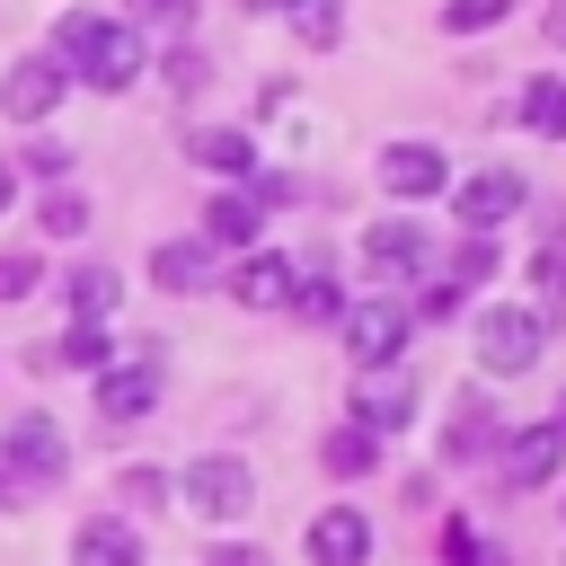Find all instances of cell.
<instances>
[{
    "instance_id": "obj_5",
    "label": "cell",
    "mask_w": 566,
    "mask_h": 566,
    "mask_svg": "<svg viewBox=\"0 0 566 566\" xmlns=\"http://www.w3.org/2000/svg\"><path fill=\"white\" fill-rule=\"evenodd\" d=\"M407 327H416L407 301H354V310H345V354H354V371H363V363H398V354H407Z\"/></svg>"
},
{
    "instance_id": "obj_2",
    "label": "cell",
    "mask_w": 566,
    "mask_h": 566,
    "mask_svg": "<svg viewBox=\"0 0 566 566\" xmlns=\"http://www.w3.org/2000/svg\"><path fill=\"white\" fill-rule=\"evenodd\" d=\"M539 345H548V318H539V310H522V301L478 310V363H486L495 380L531 371V363H539Z\"/></svg>"
},
{
    "instance_id": "obj_10",
    "label": "cell",
    "mask_w": 566,
    "mask_h": 566,
    "mask_svg": "<svg viewBox=\"0 0 566 566\" xmlns=\"http://www.w3.org/2000/svg\"><path fill=\"white\" fill-rule=\"evenodd\" d=\"M424 221H407V212H389V221H371L363 230V265L371 274H424Z\"/></svg>"
},
{
    "instance_id": "obj_11",
    "label": "cell",
    "mask_w": 566,
    "mask_h": 566,
    "mask_svg": "<svg viewBox=\"0 0 566 566\" xmlns=\"http://www.w3.org/2000/svg\"><path fill=\"white\" fill-rule=\"evenodd\" d=\"M557 460H566V433H557V424H522V433L504 442V460H495V469H504V486H548V478H557Z\"/></svg>"
},
{
    "instance_id": "obj_27",
    "label": "cell",
    "mask_w": 566,
    "mask_h": 566,
    "mask_svg": "<svg viewBox=\"0 0 566 566\" xmlns=\"http://www.w3.org/2000/svg\"><path fill=\"white\" fill-rule=\"evenodd\" d=\"M133 27H159V35H186V27H195V0H133Z\"/></svg>"
},
{
    "instance_id": "obj_37",
    "label": "cell",
    "mask_w": 566,
    "mask_h": 566,
    "mask_svg": "<svg viewBox=\"0 0 566 566\" xmlns=\"http://www.w3.org/2000/svg\"><path fill=\"white\" fill-rule=\"evenodd\" d=\"M239 9H292V0H239Z\"/></svg>"
},
{
    "instance_id": "obj_18",
    "label": "cell",
    "mask_w": 566,
    "mask_h": 566,
    "mask_svg": "<svg viewBox=\"0 0 566 566\" xmlns=\"http://www.w3.org/2000/svg\"><path fill=\"white\" fill-rule=\"evenodd\" d=\"M35 363H71V371H106V363H115V345H106V327H97V318H71V327H62V345H44Z\"/></svg>"
},
{
    "instance_id": "obj_33",
    "label": "cell",
    "mask_w": 566,
    "mask_h": 566,
    "mask_svg": "<svg viewBox=\"0 0 566 566\" xmlns=\"http://www.w3.org/2000/svg\"><path fill=\"white\" fill-rule=\"evenodd\" d=\"M442 548H451V566H504V557H486V548L469 539V522H451V539H442Z\"/></svg>"
},
{
    "instance_id": "obj_4",
    "label": "cell",
    "mask_w": 566,
    "mask_h": 566,
    "mask_svg": "<svg viewBox=\"0 0 566 566\" xmlns=\"http://www.w3.org/2000/svg\"><path fill=\"white\" fill-rule=\"evenodd\" d=\"M0 460L27 486H53V478H71V433L53 416H18V424H0Z\"/></svg>"
},
{
    "instance_id": "obj_1",
    "label": "cell",
    "mask_w": 566,
    "mask_h": 566,
    "mask_svg": "<svg viewBox=\"0 0 566 566\" xmlns=\"http://www.w3.org/2000/svg\"><path fill=\"white\" fill-rule=\"evenodd\" d=\"M53 44H62V62H71L88 88H133V80H142V27H115V18H97V9H62V18H53Z\"/></svg>"
},
{
    "instance_id": "obj_23",
    "label": "cell",
    "mask_w": 566,
    "mask_h": 566,
    "mask_svg": "<svg viewBox=\"0 0 566 566\" xmlns=\"http://www.w3.org/2000/svg\"><path fill=\"white\" fill-rule=\"evenodd\" d=\"M371 460H380V433H336V442H327V469H336V478H363Z\"/></svg>"
},
{
    "instance_id": "obj_20",
    "label": "cell",
    "mask_w": 566,
    "mask_h": 566,
    "mask_svg": "<svg viewBox=\"0 0 566 566\" xmlns=\"http://www.w3.org/2000/svg\"><path fill=\"white\" fill-rule=\"evenodd\" d=\"M522 124H531L539 142H566V80H557V71L522 88Z\"/></svg>"
},
{
    "instance_id": "obj_32",
    "label": "cell",
    "mask_w": 566,
    "mask_h": 566,
    "mask_svg": "<svg viewBox=\"0 0 566 566\" xmlns=\"http://www.w3.org/2000/svg\"><path fill=\"white\" fill-rule=\"evenodd\" d=\"M168 88H177V97H195V88H203V53H195V44H177V53H168Z\"/></svg>"
},
{
    "instance_id": "obj_8",
    "label": "cell",
    "mask_w": 566,
    "mask_h": 566,
    "mask_svg": "<svg viewBox=\"0 0 566 566\" xmlns=\"http://www.w3.org/2000/svg\"><path fill=\"white\" fill-rule=\"evenodd\" d=\"M407 416H416V380H407V363H363V371H354V424L389 433V424H407Z\"/></svg>"
},
{
    "instance_id": "obj_24",
    "label": "cell",
    "mask_w": 566,
    "mask_h": 566,
    "mask_svg": "<svg viewBox=\"0 0 566 566\" xmlns=\"http://www.w3.org/2000/svg\"><path fill=\"white\" fill-rule=\"evenodd\" d=\"M504 9L513 0H442V27L451 35H478V27H504Z\"/></svg>"
},
{
    "instance_id": "obj_3",
    "label": "cell",
    "mask_w": 566,
    "mask_h": 566,
    "mask_svg": "<svg viewBox=\"0 0 566 566\" xmlns=\"http://www.w3.org/2000/svg\"><path fill=\"white\" fill-rule=\"evenodd\" d=\"M186 504H195L203 522H239V513L256 504V469H248L239 451H203V460L186 469Z\"/></svg>"
},
{
    "instance_id": "obj_28",
    "label": "cell",
    "mask_w": 566,
    "mask_h": 566,
    "mask_svg": "<svg viewBox=\"0 0 566 566\" xmlns=\"http://www.w3.org/2000/svg\"><path fill=\"white\" fill-rule=\"evenodd\" d=\"M451 416H460V424H451V451H460V460H478V451H486V407H478V398H460Z\"/></svg>"
},
{
    "instance_id": "obj_13",
    "label": "cell",
    "mask_w": 566,
    "mask_h": 566,
    "mask_svg": "<svg viewBox=\"0 0 566 566\" xmlns=\"http://www.w3.org/2000/svg\"><path fill=\"white\" fill-rule=\"evenodd\" d=\"M159 407V363H106L97 371V416H150Z\"/></svg>"
},
{
    "instance_id": "obj_29",
    "label": "cell",
    "mask_w": 566,
    "mask_h": 566,
    "mask_svg": "<svg viewBox=\"0 0 566 566\" xmlns=\"http://www.w3.org/2000/svg\"><path fill=\"white\" fill-rule=\"evenodd\" d=\"M35 283H44V274H35V256H27V248H9V256H0V301H27Z\"/></svg>"
},
{
    "instance_id": "obj_38",
    "label": "cell",
    "mask_w": 566,
    "mask_h": 566,
    "mask_svg": "<svg viewBox=\"0 0 566 566\" xmlns=\"http://www.w3.org/2000/svg\"><path fill=\"white\" fill-rule=\"evenodd\" d=\"M557 433H566V407H557Z\"/></svg>"
},
{
    "instance_id": "obj_6",
    "label": "cell",
    "mask_w": 566,
    "mask_h": 566,
    "mask_svg": "<svg viewBox=\"0 0 566 566\" xmlns=\"http://www.w3.org/2000/svg\"><path fill=\"white\" fill-rule=\"evenodd\" d=\"M62 88H71V71H62L53 53H27V62H9V80H0V115L44 124V115L62 106Z\"/></svg>"
},
{
    "instance_id": "obj_31",
    "label": "cell",
    "mask_w": 566,
    "mask_h": 566,
    "mask_svg": "<svg viewBox=\"0 0 566 566\" xmlns=\"http://www.w3.org/2000/svg\"><path fill=\"white\" fill-rule=\"evenodd\" d=\"M292 310H301V318H336V292H327V274H301V283H292Z\"/></svg>"
},
{
    "instance_id": "obj_15",
    "label": "cell",
    "mask_w": 566,
    "mask_h": 566,
    "mask_svg": "<svg viewBox=\"0 0 566 566\" xmlns=\"http://www.w3.org/2000/svg\"><path fill=\"white\" fill-rule=\"evenodd\" d=\"M150 283H159V292H212V283H221V265H212V248H203V239H168V248L150 256Z\"/></svg>"
},
{
    "instance_id": "obj_17",
    "label": "cell",
    "mask_w": 566,
    "mask_h": 566,
    "mask_svg": "<svg viewBox=\"0 0 566 566\" xmlns=\"http://www.w3.org/2000/svg\"><path fill=\"white\" fill-rule=\"evenodd\" d=\"M256 195H212L203 203V248H256Z\"/></svg>"
},
{
    "instance_id": "obj_19",
    "label": "cell",
    "mask_w": 566,
    "mask_h": 566,
    "mask_svg": "<svg viewBox=\"0 0 566 566\" xmlns=\"http://www.w3.org/2000/svg\"><path fill=\"white\" fill-rule=\"evenodd\" d=\"M186 150H195V168H221V177H239V168H256V142H248L239 124H212V133H195Z\"/></svg>"
},
{
    "instance_id": "obj_26",
    "label": "cell",
    "mask_w": 566,
    "mask_h": 566,
    "mask_svg": "<svg viewBox=\"0 0 566 566\" xmlns=\"http://www.w3.org/2000/svg\"><path fill=\"white\" fill-rule=\"evenodd\" d=\"M292 18H301L310 44H336V35H345V9H336V0H292Z\"/></svg>"
},
{
    "instance_id": "obj_25",
    "label": "cell",
    "mask_w": 566,
    "mask_h": 566,
    "mask_svg": "<svg viewBox=\"0 0 566 566\" xmlns=\"http://www.w3.org/2000/svg\"><path fill=\"white\" fill-rule=\"evenodd\" d=\"M531 283H539V318H557V310H566V256H557V248H539Z\"/></svg>"
},
{
    "instance_id": "obj_22",
    "label": "cell",
    "mask_w": 566,
    "mask_h": 566,
    "mask_svg": "<svg viewBox=\"0 0 566 566\" xmlns=\"http://www.w3.org/2000/svg\"><path fill=\"white\" fill-rule=\"evenodd\" d=\"M35 221H44V230H53V239H80V230H88V203H80V195H71V186H53V195H44V203H35Z\"/></svg>"
},
{
    "instance_id": "obj_7",
    "label": "cell",
    "mask_w": 566,
    "mask_h": 566,
    "mask_svg": "<svg viewBox=\"0 0 566 566\" xmlns=\"http://www.w3.org/2000/svg\"><path fill=\"white\" fill-rule=\"evenodd\" d=\"M460 230H478V239H495L513 212H522V168H478V177H460Z\"/></svg>"
},
{
    "instance_id": "obj_36",
    "label": "cell",
    "mask_w": 566,
    "mask_h": 566,
    "mask_svg": "<svg viewBox=\"0 0 566 566\" xmlns=\"http://www.w3.org/2000/svg\"><path fill=\"white\" fill-rule=\"evenodd\" d=\"M9 203H18V168L0 159V212H9Z\"/></svg>"
},
{
    "instance_id": "obj_30",
    "label": "cell",
    "mask_w": 566,
    "mask_h": 566,
    "mask_svg": "<svg viewBox=\"0 0 566 566\" xmlns=\"http://www.w3.org/2000/svg\"><path fill=\"white\" fill-rule=\"evenodd\" d=\"M451 274H460V283H486V274H495V239H478V230H469V248L451 256Z\"/></svg>"
},
{
    "instance_id": "obj_35",
    "label": "cell",
    "mask_w": 566,
    "mask_h": 566,
    "mask_svg": "<svg viewBox=\"0 0 566 566\" xmlns=\"http://www.w3.org/2000/svg\"><path fill=\"white\" fill-rule=\"evenodd\" d=\"M0 504H27V478H18L9 460H0Z\"/></svg>"
},
{
    "instance_id": "obj_9",
    "label": "cell",
    "mask_w": 566,
    "mask_h": 566,
    "mask_svg": "<svg viewBox=\"0 0 566 566\" xmlns=\"http://www.w3.org/2000/svg\"><path fill=\"white\" fill-rule=\"evenodd\" d=\"M380 186H389V195H407V203H424V195H442V186H451V168H442V150H433V142H389V150H380Z\"/></svg>"
},
{
    "instance_id": "obj_21",
    "label": "cell",
    "mask_w": 566,
    "mask_h": 566,
    "mask_svg": "<svg viewBox=\"0 0 566 566\" xmlns=\"http://www.w3.org/2000/svg\"><path fill=\"white\" fill-rule=\"evenodd\" d=\"M115 292H124V283H115V265H80V274L62 283L71 318H106V310H115Z\"/></svg>"
},
{
    "instance_id": "obj_34",
    "label": "cell",
    "mask_w": 566,
    "mask_h": 566,
    "mask_svg": "<svg viewBox=\"0 0 566 566\" xmlns=\"http://www.w3.org/2000/svg\"><path fill=\"white\" fill-rule=\"evenodd\" d=\"M124 495H133V504H159L168 478H159V469H124Z\"/></svg>"
},
{
    "instance_id": "obj_12",
    "label": "cell",
    "mask_w": 566,
    "mask_h": 566,
    "mask_svg": "<svg viewBox=\"0 0 566 566\" xmlns=\"http://www.w3.org/2000/svg\"><path fill=\"white\" fill-rule=\"evenodd\" d=\"M363 557H371V522L354 504H327L310 522V566H363Z\"/></svg>"
},
{
    "instance_id": "obj_16",
    "label": "cell",
    "mask_w": 566,
    "mask_h": 566,
    "mask_svg": "<svg viewBox=\"0 0 566 566\" xmlns=\"http://www.w3.org/2000/svg\"><path fill=\"white\" fill-rule=\"evenodd\" d=\"M71 566H142V531L133 522H80L71 531Z\"/></svg>"
},
{
    "instance_id": "obj_14",
    "label": "cell",
    "mask_w": 566,
    "mask_h": 566,
    "mask_svg": "<svg viewBox=\"0 0 566 566\" xmlns=\"http://www.w3.org/2000/svg\"><path fill=\"white\" fill-rule=\"evenodd\" d=\"M292 283H301V274H292L283 256L248 248V256H239V274H230V301H239V310H283V301H292Z\"/></svg>"
}]
</instances>
